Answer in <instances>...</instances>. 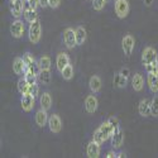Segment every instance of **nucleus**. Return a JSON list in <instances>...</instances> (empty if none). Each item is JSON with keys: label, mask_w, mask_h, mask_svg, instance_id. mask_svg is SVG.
<instances>
[{"label": "nucleus", "mask_w": 158, "mask_h": 158, "mask_svg": "<svg viewBox=\"0 0 158 158\" xmlns=\"http://www.w3.org/2000/svg\"><path fill=\"white\" fill-rule=\"evenodd\" d=\"M131 86H133V90L137 91V93H140L144 87V78L140 73H134V76L131 77Z\"/></svg>", "instance_id": "19"}, {"label": "nucleus", "mask_w": 158, "mask_h": 158, "mask_svg": "<svg viewBox=\"0 0 158 158\" xmlns=\"http://www.w3.org/2000/svg\"><path fill=\"white\" fill-rule=\"evenodd\" d=\"M138 113L139 115H142L143 118H148L152 115V110H151V101L148 99H142L139 105H138Z\"/></svg>", "instance_id": "16"}, {"label": "nucleus", "mask_w": 158, "mask_h": 158, "mask_svg": "<svg viewBox=\"0 0 158 158\" xmlns=\"http://www.w3.org/2000/svg\"><path fill=\"white\" fill-rule=\"evenodd\" d=\"M48 119H49V116H48V114H47V110H44V109H39L37 113H35V116H34V120H35V124L38 125V127H41V128H43L44 125H47L48 124Z\"/></svg>", "instance_id": "17"}, {"label": "nucleus", "mask_w": 158, "mask_h": 158, "mask_svg": "<svg viewBox=\"0 0 158 158\" xmlns=\"http://www.w3.org/2000/svg\"><path fill=\"white\" fill-rule=\"evenodd\" d=\"M48 128L52 133H60L61 129H62V122H61V118L57 114H52L49 115V119H48Z\"/></svg>", "instance_id": "10"}, {"label": "nucleus", "mask_w": 158, "mask_h": 158, "mask_svg": "<svg viewBox=\"0 0 158 158\" xmlns=\"http://www.w3.org/2000/svg\"><path fill=\"white\" fill-rule=\"evenodd\" d=\"M115 14L119 19H124L129 14V3L128 0H115L114 3Z\"/></svg>", "instance_id": "3"}, {"label": "nucleus", "mask_w": 158, "mask_h": 158, "mask_svg": "<svg viewBox=\"0 0 158 158\" xmlns=\"http://www.w3.org/2000/svg\"><path fill=\"white\" fill-rule=\"evenodd\" d=\"M116 152H115V149H111V151H109L108 153H106V156H105V157H106V158H115L116 157Z\"/></svg>", "instance_id": "38"}, {"label": "nucleus", "mask_w": 158, "mask_h": 158, "mask_svg": "<svg viewBox=\"0 0 158 158\" xmlns=\"http://www.w3.org/2000/svg\"><path fill=\"white\" fill-rule=\"evenodd\" d=\"M101 78L99 76H91L90 77V81H89V87L91 90V93L93 94H96L101 90Z\"/></svg>", "instance_id": "20"}, {"label": "nucleus", "mask_w": 158, "mask_h": 158, "mask_svg": "<svg viewBox=\"0 0 158 158\" xmlns=\"http://www.w3.org/2000/svg\"><path fill=\"white\" fill-rule=\"evenodd\" d=\"M158 60V55H157V51L153 47H146L142 52V63L146 66L149 63H153Z\"/></svg>", "instance_id": "6"}, {"label": "nucleus", "mask_w": 158, "mask_h": 158, "mask_svg": "<svg viewBox=\"0 0 158 158\" xmlns=\"http://www.w3.org/2000/svg\"><path fill=\"white\" fill-rule=\"evenodd\" d=\"M111 148L113 149H120L122 146H123V143H124V130L119 127V128H116L114 130V133L111 135Z\"/></svg>", "instance_id": "5"}, {"label": "nucleus", "mask_w": 158, "mask_h": 158, "mask_svg": "<svg viewBox=\"0 0 158 158\" xmlns=\"http://www.w3.org/2000/svg\"><path fill=\"white\" fill-rule=\"evenodd\" d=\"M114 130H115V129H114V127L111 125V123H110L109 120H106V122L101 123L100 127L94 131L93 139H94L95 142L102 144V143L106 142L108 139L111 138V135H113V133H114Z\"/></svg>", "instance_id": "1"}, {"label": "nucleus", "mask_w": 158, "mask_h": 158, "mask_svg": "<svg viewBox=\"0 0 158 158\" xmlns=\"http://www.w3.org/2000/svg\"><path fill=\"white\" fill-rule=\"evenodd\" d=\"M29 84L28 81L25 80V77L20 76V78L18 80V84H17V87H18V91H19V94L20 95H25V94H28L29 93Z\"/></svg>", "instance_id": "23"}, {"label": "nucleus", "mask_w": 158, "mask_h": 158, "mask_svg": "<svg viewBox=\"0 0 158 158\" xmlns=\"http://www.w3.org/2000/svg\"><path fill=\"white\" fill-rule=\"evenodd\" d=\"M108 120H109V122L111 123V125L114 127V129H116V128H119V127H120L119 119H118V118H115V116H111V118H109Z\"/></svg>", "instance_id": "34"}, {"label": "nucleus", "mask_w": 158, "mask_h": 158, "mask_svg": "<svg viewBox=\"0 0 158 158\" xmlns=\"http://www.w3.org/2000/svg\"><path fill=\"white\" fill-rule=\"evenodd\" d=\"M122 157H127V156H125V153H123V152H119V153L116 154V158H122Z\"/></svg>", "instance_id": "41"}, {"label": "nucleus", "mask_w": 158, "mask_h": 158, "mask_svg": "<svg viewBox=\"0 0 158 158\" xmlns=\"http://www.w3.org/2000/svg\"><path fill=\"white\" fill-rule=\"evenodd\" d=\"M63 43L69 49H73L77 46L76 42V32L72 28H67L63 31Z\"/></svg>", "instance_id": "4"}, {"label": "nucleus", "mask_w": 158, "mask_h": 158, "mask_svg": "<svg viewBox=\"0 0 158 158\" xmlns=\"http://www.w3.org/2000/svg\"><path fill=\"white\" fill-rule=\"evenodd\" d=\"M100 146L101 144L95 142L94 139L91 140L87 144V148H86V156L89 158H98L100 156Z\"/></svg>", "instance_id": "13"}, {"label": "nucleus", "mask_w": 158, "mask_h": 158, "mask_svg": "<svg viewBox=\"0 0 158 158\" xmlns=\"http://www.w3.org/2000/svg\"><path fill=\"white\" fill-rule=\"evenodd\" d=\"M134 44H135V41H134V37L131 34H127L123 37L122 39V48H123V52L127 57H130V55L133 53V49H134Z\"/></svg>", "instance_id": "7"}, {"label": "nucleus", "mask_w": 158, "mask_h": 158, "mask_svg": "<svg viewBox=\"0 0 158 158\" xmlns=\"http://www.w3.org/2000/svg\"><path fill=\"white\" fill-rule=\"evenodd\" d=\"M143 3H144L146 6H151L153 4V0H143Z\"/></svg>", "instance_id": "40"}, {"label": "nucleus", "mask_w": 158, "mask_h": 158, "mask_svg": "<svg viewBox=\"0 0 158 158\" xmlns=\"http://www.w3.org/2000/svg\"><path fill=\"white\" fill-rule=\"evenodd\" d=\"M24 32L25 27L20 19H15L10 24V34L13 35V38H22L24 35Z\"/></svg>", "instance_id": "8"}, {"label": "nucleus", "mask_w": 158, "mask_h": 158, "mask_svg": "<svg viewBox=\"0 0 158 158\" xmlns=\"http://www.w3.org/2000/svg\"><path fill=\"white\" fill-rule=\"evenodd\" d=\"M98 106H99V101L95 95H89L85 99V109L89 114H94L98 110Z\"/></svg>", "instance_id": "15"}, {"label": "nucleus", "mask_w": 158, "mask_h": 158, "mask_svg": "<svg viewBox=\"0 0 158 158\" xmlns=\"http://www.w3.org/2000/svg\"><path fill=\"white\" fill-rule=\"evenodd\" d=\"M11 2H14V0H10V3H11Z\"/></svg>", "instance_id": "42"}, {"label": "nucleus", "mask_w": 158, "mask_h": 158, "mask_svg": "<svg viewBox=\"0 0 158 158\" xmlns=\"http://www.w3.org/2000/svg\"><path fill=\"white\" fill-rule=\"evenodd\" d=\"M147 73H154V75H158V60L153 63H149V64H146L144 66Z\"/></svg>", "instance_id": "31"}, {"label": "nucleus", "mask_w": 158, "mask_h": 158, "mask_svg": "<svg viewBox=\"0 0 158 158\" xmlns=\"http://www.w3.org/2000/svg\"><path fill=\"white\" fill-rule=\"evenodd\" d=\"M39 104H41V108L44 109V110H49L51 106H52V96L49 93H43L41 96H39Z\"/></svg>", "instance_id": "22"}, {"label": "nucleus", "mask_w": 158, "mask_h": 158, "mask_svg": "<svg viewBox=\"0 0 158 158\" xmlns=\"http://www.w3.org/2000/svg\"><path fill=\"white\" fill-rule=\"evenodd\" d=\"M28 35H29V41L33 44H37L41 41L42 37V27H41V22L39 19L29 23V29H28Z\"/></svg>", "instance_id": "2"}, {"label": "nucleus", "mask_w": 158, "mask_h": 158, "mask_svg": "<svg viewBox=\"0 0 158 158\" xmlns=\"http://www.w3.org/2000/svg\"><path fill=\"white\" fill-rule=\"evenodd\" d=\"M23 15L25 18V20H27L28 23H32L34 20L38 19V13H37V9H33L29 3L25 0L24 2V13H23Z\"/></svg>", "instance_id": "12"}, {"label": "nucleus", "mask_w": 158, "mask_h": 158, "mask_svg": "<svg viewBox=\"0 0 158 158\" xmlns=\"http://www.w3.org/2000/svg\"><path fill=\"white\" fill-rule=\"evenodd\" d=\"M106 2H109V0H106Z\"/></svg>", "instance_id": "43"}, {"label": "nucleus", "mask_w": 158, "mask_h": 158, "mask_svg": "<svg viewBox=\"0 0 158 158\" xmlns=\"http://www.w3.org/2000/svg\"><path fill=\"white\" fill-rule=\"evenodd\" d=\"M13 71L18 76H24L25 71H27V64L22 57H15L14 62H13Z\"/></svg>", "instance_id": "14"}, {"label": "nucleus", "mask_w": 158, "mask_h": 158, "mask_svg": "<svg viewBox=\"0 0 158 158\" xmlns=\"http://www.w3.org/2000/svg\"><path fill=\"white\" fill-rule=\"evenodd\" d=\"M24 77H25V80L28 81L29 85H33V84H35L37 80H38V73L34 72V71L27 70V71H25V73H24Z\"/></svg>", "instance_id": "28"}, {"label": "nucleus", "mask_w": 158, "mask_h": 158, "mask_svg": "<svg viewBox=\"0 0 158 158\" xmlns=\"http://www.w3.org/2000/svg\"><path fill=\"white\" fill-rule=\"evenodd\" d=\"M114 2H115V0H114Z\"/></svg>", "instance_id": "44"}, {"label": "nucleus", "mask_w": 158, "mask_h": 158, "mask_svg": "<svg viewBox=\"0 0 158 158\" xmlns=\"http://www.w3.org/2000/svg\"><path fill=\"white\" fill-rule=\"evenodd\" d=\"M70 64V57L67 53H64V52H61V53L57 55V58H56V67L60 72L63 71L64 67H67Z\"/></svg>", "instance_id": "18"}, {"label": "nucleus", "mask_w": 158, "mask_h": 158, "mask_svg": "<svg viewBox=\"0 0 158 158\" xmlns=\"http://www.w3.org/2000/svg\"><path fill=\"white\" fill-rule=\"evenodd\" d=\"M147 85L149 87V90L153 94L158 93V75L154 73H148L147 76Z\"/></svg>", "instance_id": "21"}, {"label": "nucleus", "mask_w": 158, "mask_h": 158, "mask_svg": "<svg viewBox=\"0 0 158 158\" xmlns=\"http://www.w3.org/2000/svg\"><path fill=\"white\" fill-rule=\"evenodd\" d=\"M151 110H152V116L158 118V95H156L151 100Z\"/></svg>", "instance_id": "30"}, {"label": "nucleus", "mask_w": 158, "mask_h": 158, "mask_svg": "<svg viewBox=\"0 0 158 158\" xmlns=\"http://www.w3.org/2000/svg\"><path fill=\"white\" fill-rule=\"evenodd\" d=\"M29 94H31V95H33L34 98H37V96L39 95V86L37 85V82L29 86Z\"/></svg>", "instance_id": "33"}, {"label": "nucleus", "mask_w": 158, "mask_h": 158, "mask_svg": "<svg viewBox=\"0 0 158 158\" xmlns=\"http://www.w3.org/2000/svg\"><path fill=\"white\" fill-rule=\"evenodd\" d=\"M106 3H108L106 0H93V8L96 11H101L106 5Z\"/></svg>", "instance_id": "32"}, {"label": "nucleus", "mask_w": 158, "mask_h": 158, "mask_svg": "<svg viewBox=\"0 0 158 158\" xmlns=\"http://www.w3.org/2000/svg\"><path fill=\"white\" fill-rule=\"evenodd\" d=\"M61 75H62V77L64 78V80H67V81H70L71 78L73 77V67H72V64L70 63L67 67H64L63 69V71L61 72Z\"/></svg>", "instance_id": "29"}, {"label": "nucleus", "mask_w": 158, "mask_h": 158, "mask_svg": "<svg viewBox=\"0 0 158 158\" xmlns=\"http://www.w3.org/2000/svg\"><path fill=\"white\" fill-rule=\"evenodd\" d=\"M127 84H128V77L123 76L120 72L115 73V76H114V85L118 89H125L127 87Z\"/></svg>", "instance_id": "24"}, {"label": "nucleus", "mask_w": 158, "mask_h": 158, "mask_svg": "<svg viewBox=\"0 0 158 158\" xmlns=\"http://www.w3.org/2000/svg\"><path fill=\"white\" fill-rule=\"evenodd\" d=\"M120 73H122L123 76H125V77H129V76H130V70H129L128 67H123V69L120 70Z\"/></svg>", "instance_id": "37"}, {"label": "nucleus", "mask_w": 158, "mask_h": 158, "mask_svg": "<svg viewBox=\"0 0 158 158\" xmlns=\"http://www.w3.org/2000/svg\"><path fill=\"white\" fill-rule=\"evenodd\" d=\"M38 80L41 81L43 85H48L51 82V71L49 70H39Z\"/></svg>", "instance_id": "26"}, {"label": "nucleus", "mask_w": 158, "mask_h": 158, "mask_svg": "<svg viewBox=\"0 0 158 158\" xmlns=\"http://www.w3.org/2000/svg\"><path fill=\"white\" fill-rule=\"evenodd\" d=\"M39 5H41V8H47V6H49L48 5V0H39Z\"/></svg>", "instance_id": "39"}, {"label": "nucleus", "mask_w": 158, "mask_h": 158, "mask_svg": "<svg viewBox=\"0 0 158 158\" xmlns=\"http://www.w3.org/2000/svg\"><path fill=\"white\" fill-rule=\"evenodd\" d=\"M27 2L29 3V5H31L33 9H37L38 6H41V5H39V0H27Z\"/></svg>", "instance_id": "36"}, {"label": "nucleus", "mask_w": 158, "mask_h": 158, "mask_svg": "<svg viewBox=\"0 0 158 158\" xmlns=\"http://www.w3.org/2000/svg\"><path fill=\"white\" fill-rule=\"evenodd\" d=\"M39 70H49L51 69V58L48 56H42L38 60Z\"/></svg>", "instance_id": "27"}, {"label": "nucleus", "mask_w": 158, "mask_h": 158, "mask_svg": "<svg viewBox=\"0 0 158 158\" xmlns=\"http://www.w3.org/2000/svg\"><path fill=\"white\" fill-rule=\"evenodd\" d=\"M60 3L61 0H48V5L52 8V9H56L60 6Z\"/></svg>", "instance_id": "35"}, {"label": "nucleus", "mask_w": 158, "mask_h": 158, "mask_svg": "<svg viewBox=\"0 0 158 158\" xmlns=\"http://www.w3.org/2000/svg\"><path fill=\"white\" fill-rule=\"evenodd\" d=\"M24 2L25 0H14V2H11L10 13L15 19H19L23 15V13H24Z\"/></svg>", "instance_id": "11"}, {"label": "nucleus", "mask_w": 158, "mask_h": 158, "mask_svg": "<svg viewBox=\"0 0 158 158\" xmlns=\"http://www.w3.org/2000/svg\"><path fill=\"white\" fill-rule=\"evenodd\" d=\"M34 104H35V98L33 95H31L29 93L25 94V95H22L20 105H22L23 111H25V113L32 111L33 108H34Z\"/></svg>", "instance_id": "9"}, {"label": "nucleus", "mask_w": 158, "mask_h": 158, "mask_svg": "<svg viewBox=\"0 0 158 158\" xmlns=\"http://www.w3.org/2000/svg\"><path fill=\"white\" fill-rule=\"evenodd\" d=\"M75 32H76V42H77V46L84 44L85 41H86V29L80 25V27H77L75 29Z\"/></svg>", "instance_id": "25"}]
</instances>
